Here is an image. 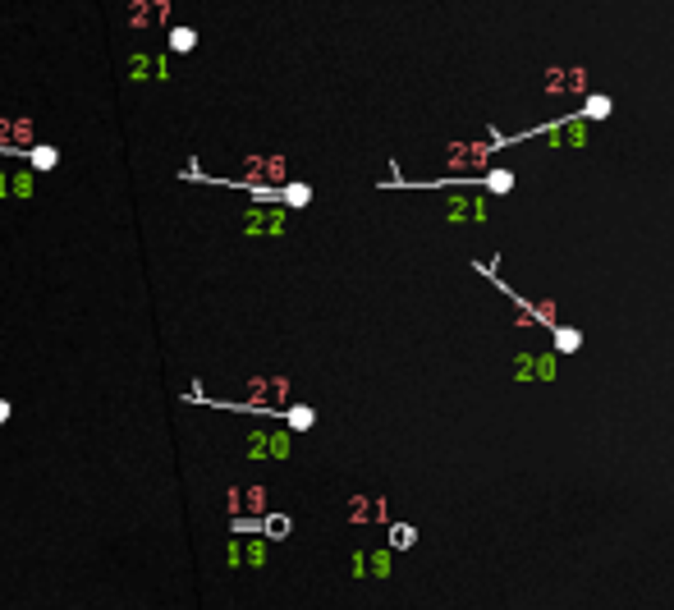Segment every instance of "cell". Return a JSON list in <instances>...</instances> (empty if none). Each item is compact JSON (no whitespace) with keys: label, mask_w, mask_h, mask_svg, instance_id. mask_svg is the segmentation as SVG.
<instances>
[{"label":"cell","mask_w":674,"mask_h":610,"mask_svg":"<svg viewBox=\"0 0 674 610\" xmlns=\"http://www.w3.org/2000/svg\"><path fill=\"white\" fill-rule=\"evenodd\" d=\"M5 418H9V409H5V404H0V422H5Z\"/></svg>","instance_id":"obj_1"}]
</instances>
